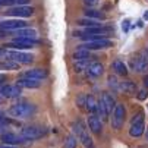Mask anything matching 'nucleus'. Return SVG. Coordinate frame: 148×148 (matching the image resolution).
<instances>
[{"instance_id": "nucleus-37", "label": "nucleus", "mask_w": 148, "mask_h": 148, "mask_svg": "<svg viewBox=\"0 0 148 148\" xmlns=\"http://www.w3.org/2000/svg\"><path fill=\"white\" fill-rule=\"evenodd\" d=\"M6 120V117H5V113L3 112H0V123H3Z\"/></svg>"}, {"instance_id": "nucleus-42", "label": "nucleus", "mask_w": 148, "mask_h": 148, "mask_svg": "<svg viewBox=\"0 0 148 148\" xmlns=\"http://www.w3.org/2000/svg\"><path fill=\"white\" fill-rule=\"evenodd\" d=\"M147 138H148V134H147Z\"/></svg>"}, {"instance_id": "nucleus-23", "label": "nucleus", "mask_w": 148, "mask_h": 148, "mask_svg": "<svg viewBox=\"0 0 148 148\" xmlns=\"http://www.w3.org/2000/svg\"><path fill=\"white\" fill-rule=\"evenodd\" d=\"M84 13H85V18H90V19H100V21H104L106 19V13L100 12V10H95V9H87L84 10Z\"/></svg>"}, {"instance_id": "nucleus-38", "label": "nucleus", "mask_w": 148, "mask_h": 148, "mask_svg": "<svg viewBox=\"0 0 148 148\" xmlns=\"http://www.w3.org/2000/svg\"><path fill=\"white\" fill-rule=\"evenodd\" d=\"M144 85H145V88H148V75L144 76Z\"/></svg>"}, {"instance_id": "nucleus-25", "label": "nucleus", "mask_w": 148, "mask_h": 148, "mask_svg": "<svg viewBox=\"0 0 148 148\" xmlns=\"http://www.w3.org/2000/svg\"><path fill=\"white\" fill-rule=\"evenodd\" d=\"M85 106H87V110H88L91 114H95V113H97V100L94 98V95H87Z\"/></svg>"}, {"instance_id": "nucleus-28", "label": "nucleus", "mask_w": 148, "mask_h": 148, "mask_svg": "<svg viewBox=\"0 0 148 148\" xmlns=\"http://www.w3.org/2000/svg\"><path fill=\"white\" fill-rule=\"evenodd\" d=\"M63 148H76V138L75 136H68L66 141H65V145H63Z\"/></svg>"}, {"instance_id": "nucleus-7", "label": "nucleus", "mask_w": 148, "mask_h": 148, "mask_svg": "<svg viewBox=\"0 0 148 148\" xmlns=\"http://www.w3.org/2000/svg\"><path fill=\"white\" fill-rule=\"evenodd\" d=\"M46 129L43 126H37V125H32V126H27V128L22 129V138L27 139V141H34V139H40L46 135Z\"/></svg>"}, {"instance_id": "nucleus-39", "label": "nucleus", "mask_w": 148, "mask_h": 148, "mask_svg": "<svg viewBox=\"0 0 148 148\" xmlns=\"http://www.w3.org/2000/svg\"><path fill=\"white\" fill-rule=\"evenodd\" d=\"M0 148H16L13 145H6V144H0Z\"/></svg>"}, {"instance_id": "nucleus-40", "label": "nucleus", "mask_w": 148, "mask_h": 148, "mask_svg": "<svg viewBox=\"0 0 148 148\" xmlns=\"http://www.w3.org/2000/svg\"><path fill=\"white\" fill-rule=\"evenodd\" d=\"M5 53H6V49L0 47V57H2V56H5Z\"/></svg>"}, {"instance_id": "nucleus-16", "label": "nucleus", "mask_w": 148, "mask_h": 148, "mask_svg": "<svg viewBox=\"0 0 148 148\" xmlns=\"http://www.w3.org/2000/svg\"><path fill=\"white\" fill-rule=\"evenodd\" d=\"M101 101H103V104H104L106 110H107V113H109V114L113 113V110H114V107H116V100H114V97H113L110 92H104V94L101 95Z\"/></svg>"}, {"instance_id": "nucleus-20", "label": "nucleus", "mask_w": 148, "mask_h": 148, "mask_svg": "<svg viewBox=\"0 0 148 148\" xmlns=\"http://www.w3.org/2000/svg\"><path fill=\"white\" fill-rule=\"evenodd\" d=\"M87 72H88V75L90 76H100V75H103V72H104V66L101 65V63H98V62H92V63H90V65L87 66Z\"/></svg>"}, {"instance_id": "nucleus-1", "label": "nucleus", "mask_w": 148, "mask_h": 148, "mask_svg": "<svg viewBox=\"0 0 148 148\" xmlns=\"http://www.w3.org/2000/svg\"><path fill=\"white\" fill-rule=\"evenodd\" d=\"M8 113H9V116L16 117V119H28L35 113V106L31 103H27V101H21V103L13 104L8 110Z\"/></svg>"}, {"instance_id": "nucleus-30", "label": "nucleus", "mask_w": 148, "mask_h": 148, "mask_svg": "<svg viewBox=\"0 0 148 148\" xmlns=\"http://www.w3.org/2000/svg\"><path fill=\"white\" fill-rule=\"evenodd\" d=\"M85 100H87V97L81 95V97L76 100V104H79V107H84V106H85Z\"/></svg>"}, {"instance_id": "nucleus-6", "label": "nucleus", "mask_w": 148, "mask_h": 148, "mask_svg": "<svg viewBox=\"0 0 148 148\" xmlns=\"http://www.w3.org/2000/svg\"><path fill=\"white\" fill-rule=\"evenodd\" d=\"M38 46V40H24V38H13L12 43L9 44H5L2 47H6V49H10V50H28V49H32Z\"/></svg>"}, {"instance_id": "nucleus-9", "label": "nucleus", "mask_w": 148, "mask_h": 148, "mask_svg": "<svg viewBox=\"0 0 148 148\" xmlns=\"http://www.w3.org/2000/svg\"><path fill=\"white\" fill-rule=\"evenodd\" d=\"M5 15L8 16H15V18H29L34 15V8L31 6H13V8H9Z\"/></svg>"}, {"instance_id": "nucleus-17", "label": "nucleus", "mask_w": 148, "mask_h": 148, "mask_svg": "<svg viewBox=\"0 0 148 148\" xmlns=\"http://www.w3.org/2000/svg\"><path fill=\"white\" fill-rule=\"evenodd\" d=\"M47 71L46 69H40V68H35V69H29L25 72V78H31V79H35V81H40V79H44L47 78Z\"/></svg>"}, {"instance_id": "nucleus-14", "label": "nucleus", "mask_w": 148, "mask_h": 148, "mask_svg": "<svg viewBox=\"0 0 148 148\" xmlns=\"http://www.w3.org/2000/svg\"><path fill=\"white\" fill-rule=\"evenodd\" d=\"M88 129L95 134V135H100L101 131H103V122L100 120V117L97 114H90L88 117Z\"/></svg>"}, {"instance_id": "nucleus-27", "label": "nucleus", "mask_w": 148, "mask_h": 148, "mask_svg": "<svg viewBox=\"0 0 148 148\" xmlns=\"http://www.w3.org/2000/svg\"><path fill=\"white\" fill-rule=\"evenodd\" d=\"M90 65V63H82V62H75L73 65V71L76 73H81L82 71H87V66Z\"/></svg>"}, {"instance_id": "nucleus-21", "label": "nucleus", "mask_w": 148, "mask_h": 148, "mask_svg": "<svg viewBox=\"0 0 148 148\" xmlns=\"http://www.w3.org/2000/svg\"><path fill=\"white\" fill-rule=\"evenodd\" d=\"M112 69L114 71V73H117V75H120V76H126V75H128V68H126V65H125L122 60L113 62Z\"/></svg>"}, {"instance_id": "nucleus-34", "label": "nucleus", "mask_w": 148, "mask_h": 148, "mask_svg": "<svg viewBox=\"0 0 148 148\" xmlns=\"http://www.w3.org/2000/svg\"><path fill=\"white\" fill-rule=\"evenodd\" d=\"M129 24H131V22H129L128 19H126V21H123V25H122L123 31H128V29H129Z\"/></svg>"}, {"instance_id": "nucleus-29", "label": "nucleus", "mask_w": 148, "mask_h": 148, "mask_svg": "<svg viewBox=\"0 0 148 148\" xmlns=\"http://www.w3.org/2000/svg\"><path fill=\"white\" fill-rule=\"evenodd\" d=\"M107 81H109V85H110L112 88H114V90L119 88V82H117V78H116L114 75H110V76L107 78Z\"/></svg>"}, {"instance_id": "nucleus-5", "label": "nucleus", "mask_w": 148, "mask_h": 148, "mask_svg": "<svg viewBox=\"0 0 148 148\" xmlns=\"http://www.w3.org/2000/svg\"><path fill=\"white\" fill-rule=\"evenodd\" d=\"M145 129V122H144V113L138 112V114H135L131 120V128H129V135L134 138H139L144 134Z\"/></svg>"}, {"instance_id": "nucleus-31", "label": "nucleus", "mask_w": 148, "mask_h": 148, "mask_svg": "<svg viewBox=\"0 0 148 148\" xmlns=\"http://www.w3.org/2000/svg\"><path fill=\"white\" fill-rule=\"evenodd\" d=\"M28 3H29V0H15L16 6H27Z\"/></svg>"}, {"instance_id": "nucleus-15", "label": "nucleus", "mask_w": 148, "mask_h": 148, "mask_svg": "<svg viewBox=\"0 0 148 148\" xmlns=\"http://www.w3.org/2000/svg\"><path fill=\"white\" fill-rule=\"evenodd\" d=\"M2 141H3V144H6V145H13L15 147V144H19V142H22V141H27V139H24L22 138V135H16V134H13V132H3L2 134Z\"/></svg>"}, {"instance_id": "nucleus-18", "label": "nucleus", "mask_w": 148, "mask_h": 148, "mask_svg": "<svg viewBox=\"0 0 148 148\" xmlns=\"http://www.w3.org/2000/svg\"><path fill=\"white\" fill-rule=\"evenodd\" d=\"M72 57H73L75 62H82V63H90V60L94 59L88 50H81V49H78V50L73 53Z\"/></svg>"}, {"instance_id": "nucleus-12", "label": "nucleus", "mask_w": 148, "mask_h": 148, "mask_svg": "<svg viewBox=\"0 0 148 148\" xmlns=\"http://www.w3.org/2000/svg\"><path fill=\"white\" fill-rule=\"evenodd\" d=\"M22 88H19L18 85H3L2 88H0V95H2L3 98H16L21 95V91Z\"/></svg>"}, {"instance_id": "nucleus-36", "label": "nucleus", "mask_w": 148, "mask_h": 148, "mask_svg": "<svg viewBox=\"0 0 148 148\" xmlns=\"http://www.w3.org/2000/svg\"><path fill=\"white\" fill-rule=\"evenodd\" d=\"M8 35H9V32H8V31L0 29V40H2V38H5V37H8Z\"/></svg>"}, {"instance_id": "nucleus-32", "label": "nucleus", "mask_w": 148, "mask_h": 148, "mask_svg": "<svg viewBox=\"0 0 148 148\" xmlns=\"http://www.w3.org/2000/svg\"><path fill=\"white\" fill-rule=\"evenodd\" d=\"M84 2H85L87 6H95V5H98V0H84Z\"/></svg>"}, {"instance_id": "nucleus-11", "label": "nucleus", "mask_w": 148, "mask_h": 148, "mask_svg": "<svg viewBox=\"0 0 148 148\" xmlns=\"http://www.w3.org/2000/svg\"><path fill=\"white\" fill-rule=\"evenodd\" d=\"M28 24L22 19H8V21H2L0 22V29L3 31H18V29H22V28H27Z\"/></svg>"}, {"instance_id": "nucleus-2", "label": "nucleus", "mask_w": 148, "mask_h": 148, "mask_svg": "<svg viewBox=\"0 0 148 148\" xmlns=\"http://www.w3.org/2000/svg\"><path fill=\"white\" fill-rule=\"evenodd\" d=\"M72 129H73V134L76 135V138L82 142L84 147L87 148H91L92 147V139L90 136V132H88V128L84 125L82 120H76L72 123Z\"/></svg>"}, {"instance_id": "nucleus-8", "label": "nucleus", "mask_w": 148, "mask_h": 148, "mask_svg": "<svg viewBox=\"0 0 148 148\" xmlns=\"http://www.w3.org/2000/svg\"><path fill=\"white\" fill-rule=\"evenodd\" d=\"M125 117H126V109L123 104H116V107L113 110V114H112V126L113 129L119 131L122 129V126L125 123Z\"/></svg>"}, {"instance_id": "nucleus-19", "label": "nucleus", "mask_w": 148, "mask_h": 148, "mask_svg": "<svg viewBox=\"0 0 148 148\" xmlns=\"http://www.w3.org/2000/svg\"><path fill=\"white\" fill-rule=\"evenodd\" d=\"M16 85L19 88H38L40 87V82L35 81V79H31V78H19L16 81Z\"/></svg>"}, {"instance_id": "nucleus-13", "label": "nucleus", "mask_w": 148, "mask_h": 148, "mask_svg": "<svg viewBox=\"0 0 148 148\" xmlns=\"http://www.w3.org/2000/svg\"><path fill=\"white\" fill-rule=\"evenodd\" d=\"M13 38H24V40H37V31L32 28H22V29H18L12 32Z\"/></svg>"}, {"instance_id": "nucleus-22", "label": "nucleus", "mask_w": 148, "mask_h": 148, "mask_svg": "<svg viewBox=\"0 0 148 148\" xmlns=\"http://www.w3.org/2000/svg\"><path fill=\"white\" fill-rule=\"evenodd\" d=\"M76 24L79 27H84V28H98V27H101V24H98L97 21L90 19V18H81V19L76 21Z\"/></svg>"}, {"instance_id": "nucleus-26", "label": "nucleus", "mask_w": 148, "mask_h": 148, "mask_svg": "<svg viewBox=\"0 0 148 148\" xmlns=\"http://www.w3.org/2000/svg\"><path fill=\"white\" fill-rule=\"evenodd\" d=\"M97 113H98V116L101 117V120H106V119L109 117V113H107V110H106V107H104V104H103L101 98L97 101Z\"/></svg>"}, {"instance_id": "nucleus-33", "label": "nucleus", "mask_w": 148, "mask_h": 148, "mask_svg": "<svg viewBox=\"0 0 148 148\" xmlns=\"http://www.w3.org/2000/svg\"><path fill=\"white\" fill-rule=\"evenodd\" d=\"M147 94H148V92H147V90H142V91H139L138 98H139V100H145V98H147Z\"/></svg>"}, {"instance_id": "nucleus-24", "label": "nucleus", "mask_w": 148, "mask_h": 148, "mask_svg": "<svg viewBox=\"0 0 148 148\" xmlns=\"http://www.w3.org/2000/svg\"><path fill=\"white\" fill-rule=\"evenodd\" d=\"M120 90L125 91L126 94H135L138 91L136 85L132 81H123V82H120Z\"/></svg>"}, {"instance_id": "nucleus-4", "label": "nucleus", "mask_w": 148, "mask_h": 148, "mask_svg": "<svg viewBox=\"0 0 148 148\" xmlns=\"http://www.w3.org/2000/svg\"><path fill=\"white\" fill-rule=\"evenodd\" d=\"M5 59L16 62V63H19V65H29V63L34 62V56L32 54L25 53V51H19V50H6Z\"/></svg>"}, {"instance_id": "nucleus-10", "label": "nucleus", "mask_w": 148, "mask_h": 148, "mask_svg": "<svg viewBox=\"0 0 148 148\" xmlns=\"http://www.w3.org/2000/svg\"><path fill=\"white\" fill-rule=\"evenodd\" d=\"M81 50H103V49H110L113 47V41L104 38V40H98V41H91V43H85V44H81L78 46Z\"/></svg>"}, {"instance_id": "nucleus-35", "label": "nucleus", "mask_w": 148, "mask_h": 148, "mask_svg": "<svg viewBox=\"0 0 148 148\" xmlns=\"http://www.w3.org/2000/svg\"><path fill=\"white\" fill-rule=\"evenodd\" d=\"M8 81V76L5 75V73H0V85H2V84H5Z\"/></svg>"}, {"instance_id": "nucleus-3", "label": "nucleus", "mask_w": 148, "mask_h": 148, "mask_svg": "<svg viewBox=\"0 0 148 148\" xmlns=\"http://www.w3.org/2000/svg\"><path fill=\"white\" fill-rule=\"evenodd\" d=\"M129 65L135 72H148V49H142L136 56L129 60Z\"/></svg>"}, {"instance_id": "nucleus-41", "label": "nucleus", "mask_w": 148, "mask_h": 148, "mask_svg": "<svg viewBox=\"0 0 148 148\" xmlns=\"http://www.w3.org/2000/svg\"><path fill=\"white\" fill-rule=\"evenodd\" d=\"M144 18H145V19H148V12H145V15H144Z\"/></svg>"}]
</instances>
